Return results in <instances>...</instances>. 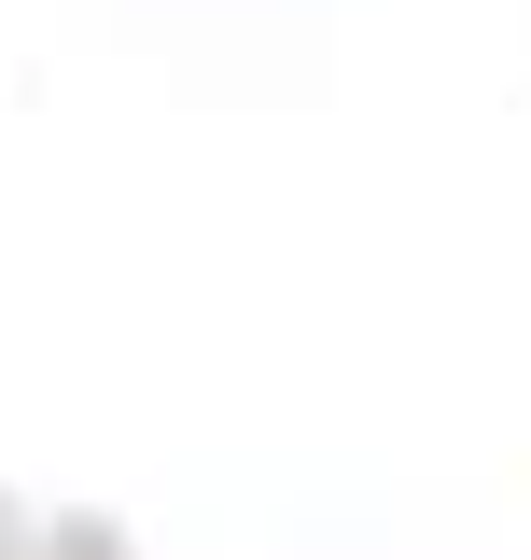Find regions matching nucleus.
Here are the masks:
<instances>
[]
</instances>
